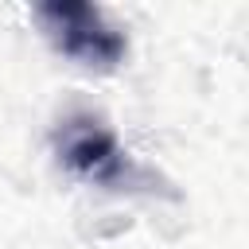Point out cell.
<instances>
[{"label":"cell","instance_id":"2","mask_svg":"<svg viewBox=\"0 0 249 249\" xmlns=\"http://www.w3.org/2000/svg\"><path fill=\"white\" fill-rule=\"evenodd\" d=\"M58 160L74 175L93 179V183H117L128 171V160L117 136L93 117H74L58 128Z\"/></svg>","mask_w":249,"mask_h":249},{"label":"cell","instance_id":"1","mask_svg":"<svg viewBox=\"0 0 249 249\" xmlns=\"http://www.w3.org/2000/svg\"><path fill=\"white\" fill-rule=\"evenodd\" d=\"M47 39L86 70H113L124 58V35L101 16V8L82 0H47L35 8Z\"/></svg>","mask_w":249,"mask_h":249}]
</instances>
